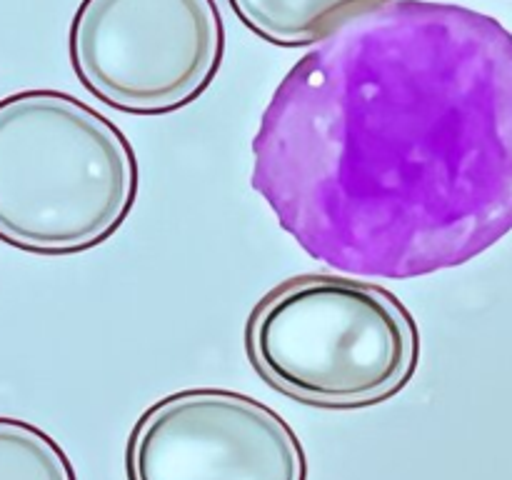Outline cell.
Listing matches in <instances>:
<instances>
[{"mask_svg": "<svg viewBox=\"0 0 512 480\" xmlns=\"http://www.w3.org/2000/svg\"><path fill=\"white\" fill-rule=\"evenodd\" d=\"M253 188L343 273L408 280L478 258L512 230V33L433 0L355 15L275 88Z\"/></svg>", "mask_w": 512, "mask_h": 480, "instance_id": "obj_1", "label": "cell"}, {"mask_svg": "<svg viewBox=\"0 0 512 480\" xmlns=\"http://www.w3.org/2000/svg\"><path fill=\"white\" fill-rule=\"evenodd\" d=\"M138 198V158L123 130L63 90L0 100V240L33 255L105 243Z\"/></svg>", "mask_w": 512, "mask_h": 480, "instance_id": "obj_2", "label": "cell"}, {"mask_svg": "<svg viewBox=\"0 0 512 480\" xmlns=\"http://www.w3.org/2000/svg\"><path fill=\"white\" fill-rule=\"evenodd\" d=\"M245 350L275 390L318 408H365L415 375V320L390 290L340 275H298L250 313Z\"/></svg>", "mask_w": 512, "mask_h": 480, "instance_id": "obj_3", "label": "cell"}, {"mask_svg": "<svg viewBox=\"0 0 512 480\" xmlns=\"http://www.w3.org/2000/svg\"><path fill=\"white\" fill-rule=\"evenodd\" d=\"M68 50L80 85L105 105L165 115L210 88L225 25L215 0H80Z\"/></svg>", "mask_w": 512, "mask_h": 480, "instance_id": "obj_4", "label": "cell"}, {"mask_svg": "<svg viewBox=\"0 0 512 480\" xmlns=\"http://www.w3.org/2000/svg\"><path fill=\"white\" fill-rule=\"evenodd\" d=\"M128 480H308L305 448L270 405L225 388L150 405L125 448Z\"/></svg>", "mask_w": 512, "mask_h": 480, "instance_id": "obj_5", "label": "cell"}, {"mask_svg": "<svg viewBox=\"0 0 512 480\" xmlns=\"http://www.w3.org/2000/svg\"><path fill=\"white\" fill-rule=\"evenodd\" d=\"M240 23L265 43L300 48L328 38L355 15L390 0H228Z\"/></svg>", "mask_w": 512, "mask_h": 480, "instance_id": "obj_6", "label": "cell"}, {"mask_svg": "<svg viewBox=\"0 0 512 480\" xmlns=\"http://www.w3.org/2000/svg\"><path fill=\"white\" fill-rule=\"evenodd\" d=\"M0 480H78V475L45 430L0 415Z\"/></svg>", "mask_w": 512, "mask_h": 480, "instance_id": "obj_7", "label": "cell"}]
</instances>
